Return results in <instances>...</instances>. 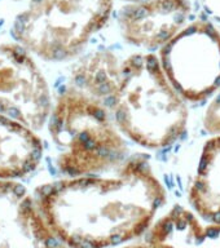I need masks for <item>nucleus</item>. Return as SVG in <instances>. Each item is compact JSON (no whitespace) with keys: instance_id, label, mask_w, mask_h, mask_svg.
<instances>
[{"instance_id":"2","label":"nucleus","mask_w":220,"mask_h":248,"mask_svg":"<svg viewBox=\"0 0 220 248\" xmlns=\"http://www.w3.org/2000/svg\"><path fill=\"white\" fill-rule=\"evenodd\" d=\"M106 105L124 137L149 150L174 145L186 129V101L154 53H135L122 61L119 84Z\"/></svg>"},{"instance_id":"7","label":"nucleus","mask_w":220,"mask_h":248,"mask_svg":"<svg viewBox=\"0 0 220 248\" xmlns=\"http://www.w3.org/2000/svg\"><path fill=\"white\" fill-rule=\"evenodd\" d=\"M190 13V0H141L123 7L118 22L128 44L159 51L186 26Z\"/></svg>"},{"instance_id":"4","label":"nucleus","mask_w":220,"mask_h":248,"mask_svg":"<svg viewBox=\"0 0 220 248\" xmlns=\"http://www.w3.org/2000/svg\"><path fill=\"white\" fill-rule=\"evenodd\" d=\"M113 0H30L16 17L18 44L49 62L73 60L109 22Z\"/></svg>"},{"instance_id":"14","label":"nucleus","mask_w":220,"mask_h":248,"mask_svg":"<svg viewBox=\"0 0 220 248\" xmlns=\"http://www.w3.org/2000/svg\"><path fill=\"white\" fill-rule=\"evenodd\" d=\"M115 248H154L153 246H150L149 243L146 244H136V243H127V244H123V246H119Z\"/></svg>"},{"instance_id":"8","label":"nucleus","mask_w":220,"mask_h":248,"mask_svg":"<svg viewBox=\"0 0 220 248\" xmlns=\"http://www.w3.org/2000/svg\"><path fill=\"white\" fill-rule=\"evenodd\" d=\"M0 240L9 248L22 240L30 248H69L35 211L34 200L16 180L0 178Z\"/></svg>"},{"instance_id":"15","label":"nucleus","mask_w":220,"mask_h":248,"mask_svg":"<svg viewBox=\"0 0 220 248\" xmlns=\"http://www.w3.org/2000/svg\"><path fill=\"white\" fill-rule=\"evenodd\" d=\"M123 2H127V3H135V2H141V0H123Z\"/></svg>"},{"instance_id":"13","label":"nucleus","mask_w":220,"mask_h":248,"mask_svg":"<svg viewBox=\"0 0 220 248\" xmlns=\"http://www.w3.org/2000/svg\"><path fill=\"white\" fill-rule=\"evenodd\" d=\"M203 127L212 136L220 134V87L211 97L203 115Z\"/></svg>"},{"instance_id":"12","label":"nucleus","mask_w":220,"mask_h":248,"mask_svg":"<svg viewBox=\"0 0 220 248\" xmlns=\"http://www.w3.org/2000/svg\"><path fill=\"white\" fill-rule=\"evenodd\" d=\"M121 70L122 61L113 52H91L74 65L70 87L106 103L119 84Z\"/></svg>"},{"instance_id":"9","label":"nucleus","mask_w":220,"mask_h":248,"mask_svg":"<svg viewBox=\"0 0 220 248\" xmlns=\"http://www.w3.org/2000/svg\"><path fill=\"white\" fill-rule=\"evenodd\" d=\"M146 243L154 248H220V224L176 204L153 224Z\"/></svg>"},{"instance_id":"5","label":"nucleus","mask_w":220,"mask_h":248,"mask_svg":"<svg viewBox=\"0 0 220 248\" xmlns=\"http://www.w3.org/2000/svg\"><path fill=\"white\" fill-rule=\"evenodd\" d=\"M170 83L186 102H203L220 87V31L203 20L188 23L158 52Z\"/></svg>"},{"instance_id":"10","label":"nucleus","mask_w":220,"mask_h":248,"mask_svg":"<svg viewBox=\"0 0 220 248\" xmlns=\"http://www.w3.org/2000/svg\"><path fill=\"white\" fill-rule=\"evenodd\" d=\"M43 158V144L33 128L0 114V178L31 175Z\"/></svg>"},{"instance_id":"11","label":"nucleus","mask_w":220,"mask_h":248,"mask_svg":"<svg viewBox=\"0 0 220 248\" xmlns=\"http://www.w3.org/2000/svg\"><path fill=\"white\" fill-rule=\"evenodd\" d=\"M188 200L202 220L220 224V134L203 145Z\"/></svg>"},{"instance_id":"6","label":"nucleus","mask_w":220,"mask_h":248,"mask_svg":"<svg viewBox=\"0 0 220 248\" xmlns=\"http://www.w3.org/2000/svg\"><path fill=\"white\" fill-rule=\"evenodd\" d=\"M53 107L42 70L26 48L0 44V114L39 131Z\"/></svg>"},{"instance_id":"1","label":"nucleus","mask_w":220,"mask_h":248,"mask_svg":"<svg viewBox=\"0 0 220 248\" xmlns=\"http://www.w3.org/2000/svg\"><path fill=\"white\" fill-rule=\"evenodd\" d=\"M36 200L69 248H115L148 234L167 193L149 159L139 154L111 172L44 184Z\"/></svg>"},{"instance_id":"3","label":"nucleus","mask_w":220,"mask_h":248,"mask_svg":"<svg viewBox=\"0 0 220 248\" xmlns=\"http://www.w3.org/2000/svg\"><path fill=\"white\" fill-rule=\"evenodd\" d=\"M47 124L57 168L67 177L111 172L128 158L124 136L108 105L73 87L57 96Z\"/></svg>"}]
</instances>
